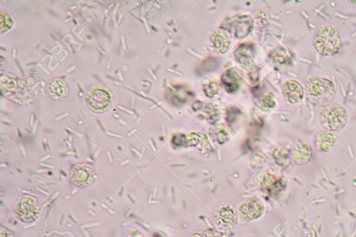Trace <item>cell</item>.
<instances>
[{
  "label": "cell",
  "mask_w": 356,
  "mask_h": 237,
  "mask_svg": "<svg viewBox=\"0 0 356 237\" xmlns=\"http://www.w3.org/2000/svg\"><path fill=\"white\" fill-rule=\"evenodd\" d=\"M0 232H1V237H16L12 231L2 226L0 228Z\"/></svg>",
  "instance_id": "obj_22"
},
{
  "label": "cell",
  "mask_w": 356,
  "mask_h": 237,
  "mask_svg": "<svg viewBox=\"0 0 356 237\" xmlns=\"http://www.w3.org/2000/svg\"><path fill=\"white\" fill-rule=\"evenodd\" d=\"M292 156L296 165H307L312 158V149L305 141L297 140L294 144Z\"/></svg>",
  "instance_id": "obj_10"
},
{
  "label": "cell",
  "mask_w": 356,
  "mask_h": 237,
  "mask_svg": "<svg viewBox=\"0 0 356 237\" xmlns=\"http://www.w3.org/2000/svg\"><path fill=\"white\" fill-rule=\"evenodd\" d=\"M128 237H142L140 236V234H138V235H131V236H129Z\"/></svg>",
  "instance_id": "obj_23"
},
{
  "label": "cell",
  "mask_w": 356,
  "mask_h": 237,
  "mask_svg": "<svg viewBox=\"0 0 356 237\" xmlns=\"http://www.w3.org/2000/svg\"><path fill=\"white\" fill-rule=\"evenodd\" d=\"M191 237H222L220 233L214 230H200L193 233Z\"/></svg>",
  "instance_id": "obj_19"
},
{
  "label": "cell",
  "mask_w": 356,
  "mask_h": 237,
  "mask_svg": "<svg viewBox=\"0 0 356 237\" xmlns=\"http://www.w3.org/2000/svg\"><path fill=\"white\" fill-rule=\"evenodd\" d=\"M264 206L258 200H252L244 203L238 208V213L242 221L249 222L261 217L264 212Z\"/></svg>",
  "instance_id": "obj_7"
},
{
  "label": "cell",
  "mask_w": 356,
  "mask_h": 237,
  "mask_svg": "<svg viewBox=\"0 0 356 237\" xmlns=\"http://www.w3.org/2000/svg\"><path fill=\"white\" fill-rule=\"evenodd\" d=\"M340 44V33L334 25L321 26L315 33L314 47L323 56H331L337 53Z\"/></svg>",
  "instance_id": "obj_1"
},
{
  "label": "cell",
  "mask_w": 356,
  "mask_h": 237,
  "mask_svg": "<svg viewBox=\"0 0 356 237\" xmlns=\"http://www.w3.org/2000/svg\"><path fill=\"white\" fill-rule=\"evenodd\" d=\"M88 102L94 110H104L111 104V95L105 89L96 88L89 94Z\"/></svg>",
  "instance_id": "obj_9"
},
{
  "label": "cell",
  "mask_w": 356,
  "mask_h": 237,
  "mask_svg": "<svg viewBox=\"0 0 356 237\" xmlns=\"http://www.w3.org/2000/svg\"><path fill=\"white\" fill-rule=\"evenodd\" d=\"M274 106H275V102L270 96H266L264 97V99L261 100V107L263 110L268 109Z\"/></svg>",
  "instance_id": "obj_20"
},
{
  "label": "cell",
  "mask_w": 356,
  "mask_h": 237,
  "mask_svg": "<svg viewBox=\"0 0 356 237\" xmlns=\"http://www.w3.org/2000/svg\"><path fill=\"white\" fill-rule=\"evenodd\" d=\"M234 217H236V212L232 208L229 206H222L217 211L215 219L218 220L220 224L227 225L230 224Z\"/></svg>",
  "instance_id": "obj_15"
},
{
  "label": "cell",
  "mask_w": 356,
  "mask_h": 237,
  "mask_svg": "<svg viewBox=\"0 0 356 237\" xmlns=\"http://www.w3.org/2000/svg\"><path fill=\"white\" fill-rule=\"evenodd\" d=\"M282 93L283 97L288 102L292 104H296L300 102L304 98V87L296 80H288L284 81L282 85Z\"/></svg>",
  "instance_id": "obj_6"
},
{
  "label": "cell",
  "mask_w": 356,
  "mask_h": 237,
  "mask_svg": "<svg viewBox=\"0 0 356 237\" xmlns=\"http://www.w3.org/2000/svg\"><path fill=\"white\" fill-rule=\"evenodd\" d=\"M13 211L20 222L23 224H32L38 219L42 212V206L37 198L30 194H22L14 202Z\"/></svg>",
  "instance_id": "obj_3"
},
{
  "label": "cell",
  "mask_w": 356,
  "mask_h": 237,
  "mask_svg": "<svg viewBox=\"0 0 356 237\" xmlns=\"http://www.w3.org/2000/svg\"><path fill=\"white\" fill-rule=\"evenodd\" d=\"M222 82L226 92L232 94L240 88L242 83V78L234 69H230L222 74Z\"/></svg>",
  "instance_id": "obj_13"
},
{
  "label": "cell",
  "mask_w": 356,
  "mask_h": 237,
  "mask_svg": "<svg viewBox=\"0 0 356 237\" xmlns=\"http://www.w3.org/2000/svg\"><path fill=\"white\" fill-rule=\"evenodd\" d=\"M306 87V92L312 96H320L331 92L334 88V85L328 79L320 76L310 78Z\"/></svg>",
  "instance_id": "obj_8"
},
{
  "label": "cell",
  "mask_w": 356,
  "mask_h": 237,
  "mask_svg": "<svg viewBox=\"0 0 356 237\" xmlns=\"http://www.w3.org/2000/svg\"><path fill=\"white\" fill-rule=\"evenodd\" d=\"M172 144L176 146H182L183 144H186V137L181 134L176 135L172 138Z\"/></svg>",
  "instance_id": "obj_21"
},
{
  "label": "cell",
  "mask_w": 356,
  "mask_h": 237,
  "mask_svg": "<svg viewBox=\"0 0 356 237\" xmlns=\"http://www.w3.org/2000/svg\"><path fill=\"white\" fill-rule=\"evenodd\" d=\"M254 19L249 15H242L236 17L232 22L234 35L238 39H242L252 31L254 28Z\"/></svg>",
  "instance_id": "obj_12"
},
{
  "label": "cell",
  "mask_w": 356,
  "mask_h": 237,
  "mask_svg": "<svg viewBox=\"0 0 356 237\" xmlns=\"http://www.w3.org/2000/svg\"><path fill=\"white\" fill-rule=\"evenodd\" d=\"M52 92L58 96L64 95L66 92V86L63 81L60 80H54L50 84Z\"/></svg>",
  "instance_id": "obj_16"
},
{
  "label": "cell",
  "mask_w": 356,
  "mask_h": 237,
  "mask_svg": "<svg viewBox=\"0 0 356 237\" xmlns=\"http://www.w3.org/2000/svg\"><path fill=\"white\" fill-rule=\"evenodd\" d=\"M348 120V114L346 108L338 102L328 105L320 114V122L322 127L334 133L343 129Z\"/></svg>",
  "instance_id": "obj_2"
},
{
  "label": "cell",
  "mask_w": 356,
  "mask_h": 237,
  "mask_svg": "<svg viewBox=\"0 0 356 237\" xmlns=\"http://www.w3.org/2000/svg\"><path fill=\"white\" fill-rule=\"evenodd\" d=\"M1 32L8 31L13 26L14 22L10 16L4 12H1Z\"/></svg>",
  "instance_id": "obj_17"
},
{
  "label": "cell",
  "mask_w": 356,
  "mask_h": 237,
  "mask_svg": "<svg viewBox=\"0 0 356 237\" xmlns=\"http://www.w3.org/2000/svg\"><path fill=\"white\" fill-rule=\"evenodd\" d=\"M336 142L337 140L334 132L321 129L315 133L314 146L320 153H330L336 147Z\"/></svg>",
  "instance_id": "obj_5"
},
{
  "label": "cell",
  "mask_w": 356,
  "mask_h": 237,
  "mask_svg": "<svg viewBox=\"0 0 356 237\" xmlns=\"http://www.w3.org/2000/svg\"><path fill=\"white\" fill-rule=\"evenodd\" d=\"M210 43L216 51L224 54L229 49L231 41L229 35L226 31L217 29L210 34Z\"/></svg>",
  "instance_id": "obj_11"
},
{
  "label": "cell",
  "mask_w": 356,
  "mask_h": 237,
  "mask_svg": "<svg viewBox=\"0 0 356 237\" xmlns=\"http://www.w3.org/2000/svg\"><path fill=\"white\" fill-rule=\"evenodd\" d=\"M234 56L241 65L247 67L252 65L254 60V45L248 43L242 44L234 51Z\"/></svg>",
  "instance_id": "obj_14"
},
{
  "label": "cell",
  "mask_w": 356,
  "mask_h": 237,
  "mask_svg": "<svg viewBox=\"0 0 356 237\" xmlns=\"http://www.w3.org/2000/svg\"><path fill=\"white\" fill-rule=\"evenodd\" d=\"M204 91L206 95L208 97H213L215 94H217L218 91V85L216 82L212 81L208 84L204 85Z\"/></svg>",
  "instance_id": "obj_18"
},
{
  "label": "cell",
  "mask_w": 356,
  "mask_h": 237,
  "mask_svg": "<svg viewBox=\"0 0 356 237\" xmlns=\"http://www.w3.org/2000/svg\"><path fill=\"white\" fill-rule=\"evenodd\" d=\"M98 178L97 171L92 164L79 162L71 169V183L78 188L85 189L92 187Z\"/></svg>",
  "instance_id": "obj_4"
}]
</instances>
